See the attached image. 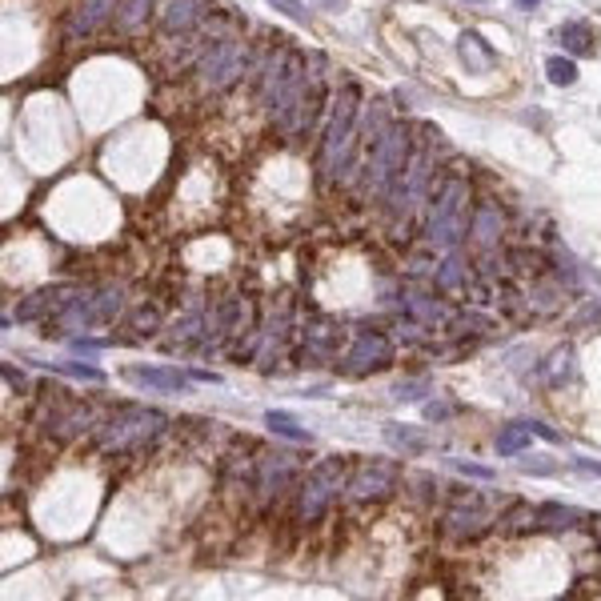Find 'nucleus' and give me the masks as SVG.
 <instances>
[{
    "instance_id": "obj_37",
    "label": "nucleus",
    "mask_w": 601,
    "mask_h": 601,
    "mask_svg": "<svg viewBox=\"0 0 601 601\" xmlns=\"http://www.w3.org/2000/svg\"><path fill=\"white\" fill-rule=\"evenodd\" d=\"M457 469L466 477H481V481H493V469H485V466H469V461H457Z\"/></svg>"
},
{
    "instance_id": "obj_35",
    "label": "nucleus",
    "mask_w": 601,
    "mask_h": 601,
    "mask_svg": "<svg viewBox=\"0 0 601 601\" xmlns=\"http://www.w3.org/2000/svg\"><path fill=\"white\" fill-rule=\"evenodd\" d=\"M453 414H457V409L445 405V401H429V405H425V417L429 421H445V417H453Z\"/></svg>"
},
{
    "instance_id": "obj_20",
    "label": "nucleus",
    "mask_w": 601,
    "mask_h": 601,
    "mask_svg": "<svg viewBox=\"0 0 601 601\" xmlns=\"http://www.w3.org/2000/svg\"><path fill=\"white\" fill-rule=\"evenodd\" d=\"M529 437H534L529 421H510V425H501V433H497V453H501V457H513V453L529 449Z\"/></svg>"
},
{
    "instance_id": "obj_43",
    "label": "nucleus",
    "mask_w": 601,
    "mask_h": 601,
    "mask_svg": "<svg viewBox=\"0 0 601 601\" xmlns=\"http://www.w3.org/2000/svg\"><path fill=\"white\" fill-rule=\"evenodd\" d=\"M466 4H489V0H466Z\"/></svg>"
},
{
    "instance_id": "obj_18",
    "label": "nucleus",
    "mask_w": 601,
    "mask_h": 601,
    "mask_svg": "<svg viewBox=\"0 0 601 601\" xmlns=\"http://www.w3.org/2000/svg\"><path fill=\"white\" fill-rule=\"evenodd\" d=\"M570 377H573V345H557L553 353L541 361V381L557 389V385H565Z\"/></svg>"
},
{
    "instance_id": "obj_36",
    "label": "nucleus",
    "mask_w": 601,
    "mask_h": 601,
    "mask_svg": "<svg viewBox=\"0 0 601 601\" xmlns=\"http://www.w3.org/2000/svg\"><path fill=\"white\" fill-rule=\"evenodd\" d=\"M578 325H601V300H589L578 313Z\"/></svg>"
},
{
    "instance_id": "obj_34",
    "label": "nucleus",
    "mask_w": 601,
    "mask_h": 601,
    "mask_svg": "<svg viewBox=\"0 0 601 601\" xmlns=\"http://www.w3.org/2000/svg\"><path fill=\"white\" fill-rule=\"evenodd\" d=\"M269 4L277 8V13H285L289 21H305V16H309V8L300 4V0H269Z\"/></svg>"
},
{
    "instance_id": "obj_21",
    "label": "nucleus",
    "mask_w": 601,
    "mask_h": 601,
    "mask_svg": "<svg viewBox=\"0 0 601 601\" xmlns=\"http://www.w3.org/2000/svg\"><path fill=\"white\" fill-rule=\"evenodd\" d=\"M201 21V0H173L165 13V32H185Z\"/></svg>"
},
{
    "instance_id": "obj_1",
    "label": "nucleus",
    "mask_w": 601,
    "mask_h": 601,
    "mask_svg": "<svg viewBox=\"0 0 601 601\" xmlns=\"http://www.w3.org/2000/svg\"><path fill=\"white\" fill-rule=\"evenodd\" d=\"M357 109H361V89L345 84L333 100L329 113V128L321 136V152H317V165H321L325 180H341L349 169V152H353V128H357Z\"/></svg>"
},
{
    "instance_id": "obj_24",
    "label": "nucleus",
    "mask_w": 601,
    "mask_h": 601,
    "mask_svg": "<svg viewBox=\"0 0 601 601\" xmlns=\"http://www.w3.org/2000/svg\"><path fill=\"white\" fill-rule=\"evenodd\" d=\"M120 305H125V293H120V289H100V293H92V321L109 325L120 313Z\"/></svg>"
},
{
    "instance_id": "obj_8",
    "label": "nucleus",
    "mask_w": 601,
    "mask_h": 601,
    "mask_svg": "<svg viewBox=\"0 0 601 601\" xmlns=\"http://www.w3.org/2000/svg\"><path fill=\"white\" fill-rule=\"evenodd\" d=\"M397 461H365V466L357 469L353 477H349V497L353 501H381V497H389L393 489H397Z\"/></svg>"
},
{
    "instance_id": "obj_5",
    "label": "nucleus",
    "mask_w": 601,
    "mask_h": 601,
    "mask_svg": "<svg viewBox=\"0 0 601 601\" xmlns=\"http://www.w3.org/2000/svg\"><path fill=\"white\" fill-rule=\"evenodd\" d=\"M345 485L349 481H345V461L341 457H325L317 469H309L305 481L297 485V521H305V526L317 521Z\"/></svg>"
},
{
    "instance_id": "obj_3",
    "label": "nucleus",
    "mask_w": 601,
    "mask_h": 601,
    "mask_svg": "<svg viewBox=\"0 0 601 601\" xmlns=\"http://www.w3.org/2000/svg\"><path fill=\"white\" fill-rule=\"evenodd\" d=\"M466 205H469V188L461 177L441 180L433 205H429V221H425V240L437 248H453L466 237Z\"/></svg>"
},
{
    "instance_id": "obj_41",
    "label": "nucleus",
    "mask_w": 601,
    "mask_h": 601,
    "mask_svg": "<svg viewBox=\"0 0 601 601\" xmlns=\"http://www.w3.org/2000/svg\"><path fill=\"white\" fill-rule=\"evenodd\" d=\"M4 377H8V385H16V389H24V377H21V373H13V369H4Z\"/></svg>"
},
{
    "instance_id": "obj_23",
    "label": "nucleus",
    "mask_w": 601,
    "mask_h": 601,
    "mask_svg": "<svg viewBox=\"0 0 601 601\" xmlns=\"http://www.w3.org/2000/svg\"><path fill=\"white\" fill-rule=\"evenodd\" d=\"M405 309L417 317V321H425V325H441L445 317H449V309H445L441 300L421 297V293H409V297H405Z\"/></svg>"
},
{
    "instance_id": "obj_29",
    "label": "nucleus",
    "mask_w": 601,
    "mask_h": 601,
    "mask_svg": "<svg viewBox=\"0 0 601 601\" xmlns=\"http://www.w3.org/2000/svg\"><path fill=\"white\" fill-rule=\"evenodd\" d=\"M152 4H157V0H128L125 13H120V29H128V32L141 29V24L152 16Z\"/></svg>"
},
{
    "instance_id": "obj_22",
    "label": "nucleus",
    "mask_w": 601,
    "mask_h": 601,
    "mask_svg": "<svg viewBox=\"0 0 601 601\" xmlns=\"http://www.w3.org/2000/svg\"><path fill=\"white\" fill-rule=\"evenodd\" d=\"M265 425H269L277 437H289V441H300V445L313 441V437H309V429L297 425V417L285 414V409H269V414H265Z\"/></svg>"
},
{
    "instance_id": "obj_30",
    "label": "nucleus",
    "mask_w": 601,
    "mask_h": 601,
    "mask_svg": "<svg viewBox=\"0 0 601 601\" xmlns=\"http://www.w3.org/2000/svg\"><path fill=\"white\" fill-rule=\"evenodd\" d=\"M425 393H433V381H429V377H409V381L393 385V397L397 401H421Z\"/></svg>"
},
{
    "instance_id": "obj_15",
    "label": "nucleus",
    "mask_w": 601,
    "mask_h": 601,
    "mask_svg": "<svg viewBox=\"0 0 601 601\" xmlns=\"http://www.w3.org/2000/svg\"><path fill=\"white\" fill-rule=\"evenodd\" d=\"M217 329H221V337H237V333L253 329V305H248V297H233L221 305Z\"/></svg>"
},
{
    "instance_id": "obj_33",
    "label": "nucleus",
    "mask_w": 601,
    "mask_h": 601,
    "mask_svg": "<svg viewBox=\"0 0 601 601\" xmlns=\"http://www.w3.org/2000/svg\"><path fill=\"white\" fill-rule=\"evenodd\" d=\"M53 369H60V373H68V377H81V381H105V373L92 365H53Z\"/></svg>"
},
{
    "instance_id": "obj_25",
    "label": "nucleus",
    "mask_w": 601,
    "mask_h": 601,
    "mask_svg": "<svg viewBox=\"0 0 601 601\" xmlns=\"http://www.w3.org/2000/svg\"><path fill=\"white\" fill-rule=\"evenodd\" d=\"M48 425L57 433H76V429H89L92 425V409L89 405H73L68 414H48Z\"/></svg>"
},
{
    "instance_id": "obj_4",
    "label": "nucleus",
    "mask_w": 601,
    "mask_h": 601,
    "mask_svg": "<svg viewBox=\"0 0 601 601\" xmlns=\"http://www.w3.org/2000/svg\"><path fill=\"white\" fill-rule=\"evenodd\" d=\"M409 152H414V136H409L405 125H389L373 144V161H369V193L385 196L397 177L405 173Z\"/></svg>"
},
{
    "instance_id": "obj_6",
    "label": "nucleus",
    "mask_w": 601,
    "mask_h": 601,
    "mask_svg": "<svg viewBox=\"0 0 601 601\" xmlns=\"http://www.w3.org/2000/svg\"><path fill=\"white\" fill-rule=\"evenodd\" d=\"M196 73H201V84H205L209 92L229 89V84H233L237 76L245 73V48H240L237 40H217V45H213L209 53L201 57Z\"/></svg>"
},
{
    "instance_id": "obj_11",
    "label": "nucleus",
    "mask_w": 601,
    "mask_h": 601,
    "mask_svg": "<svg viewBox=\"0 0 601 601\" xmlns=\"http://www.w3.org/2000/svg\"><path fill=\"white\" fill-rule=\"evenodd\" d=\"M120 0H76L73 16H68V37H89V32H97L100 24L113 16V8Z\"/></svg>"
},
{
    "instance_id": "obj_17",
    "label": "nucleus",
    "mask_w": 601,
    "mask_h": 601,
    "mask_svg": "<svg viewBox=\"0 0 601 601\" xmlns=\"http://www.w3.org/2000/svg\"><path fill=\"white\" fill-rule=\"evenodd\" d=\"M385 441H389L393 449L417 457V453H425L429 445H433V437H429L425 429H417V425H385Z\"/></svg>"
},
{
    "instance_id": "obj_26",
    "label": "nucleus",
    "mask_w": 601,
    "mask_h": 601,
    "mask_svg": "<svg viewBox=\"0 0 601 601\" xmlns=\"http://www.w3.org/2000/svg\"><path fill=\"white\" fill-rule=\"evenodd\" d=\"M333 345H337V329H333V325H313V329L305 333V353L309 357H329Z\"/></svg>"
},
{
    "instance_id": "obj_19",
    "label": "nucleus",
    "mask_w": 601,
    "mask_h": 601,
    "mask_svg": "<svg viewBox=\"0 0 601 601\" xmlns=\"http://www.w3.org/2000/svg\"><path fill=\"white\" fill-rule=\"evenodd\" d=\"M534 518H537V526H545V529H573L581 521V513L573 510V505H562V501H541L534 510Z\"/></svg>"
},
{
    "instance_id": "obj_42",
    "label": "nucleus",
    "mask_w": 601,
    "mask_h": 601,
    "mask_svg": "<svg viewBox=\"0 0 601 601\" xmlns=\"http://www.w3.org/2000/svg\"><path fill=\"white\" fill-rule=\"evenodd\" d=\"M513 4H518V8H526V13H529V8H537V4H545V0H513Z\"/></svg>"
},
{
    "instance_id": "obj_12",
    "label": "nucleus",
    "mask_w": 601,
    "mask_h": 601,
    "mask_svg": "<svg viewBox=\"0 0 601 601\" xmlns=\"http://www.w3.org/2000/svg\"><path fill=\"white\" fill-rule=\"evenodd\" d=\"M501 229H505L501 209H497V205H477L474 225H469V233H474V245H477V248H493L497 240H501Z\"/></svg>"
},
{
    "instance_id": "obj_10",
    "label": "nucleus",
    "mask_w": 601,
    "mask_h": 601,
    "mask_svg": "<svg viewBox=\"0 0 601 601\" xmlns=\"http://www.w3.org/2000/svg\"><path fill=\"white\" fill-rule=\"evenodd\" d=\"M128 381L141 385V389H152V393H185L193 385V373H180V369H128Z\"/></svg>"
},
{
    "instance_id": "obj_7",
    "label": "nucleus",
    "mask_w": 601,
    "mask_h": 601,
    "mask_svg": "<svg viewBox=\"0 0 601 601\" xmlns=\"http://www.w3.org/2000/svg\"><path fill=\"white\" fill-rule=\"evenodd\" d=\"M389 361H393V341L385 337L381 329H361L353 337V345H349V353H345V369L353 377H365V373L385 369Z\"/></svg>"
},
{
    "instance_id": "obj_32",
    "label": "nucleus",
    "mask_w": 601,
    "mask_h": 601,
    "mask_svg": "<svg viewBox=\"0 0 601 601\" xmlns=\"http://www.w3.org/2000/svg\"><path fill=\"white\" fill-rule=\"evenodd\" d=\"M157 325H161L157 305H144V309H136V313H133V329H136V337H149V333H157Z\"/></svg>"
},
{
    "instance_id": "obj_28",
    "label": "nucleus",
    "mask_w": 601,
    "mask_h": 601,
    "mask_svg": "<svg viewBox=\"0 0 601 601\" xmlns=\"http://www.w3.org/2000/svg\"><path fill=\"white\" fill-rule=\"evenodd\" d=\"M545 73H549V84H562V89H570V84L578 81V65H573L570 57H549Z\"/></svg>"
},
{
    "instance_id": "obj_38",
    "label": "nucleus",
    "mask_w": 601,
    "mask_h": 601,
    "mask_svg": "<svg viewBox=\"0 0 601 601\" xmlns=\"http://www.w3.org/2000/svg\"><path fill=\"white\" fill-rule=\"evenodd\" d=\"M521 469H526V474H541V477L553 474V466H549V461H537V457H526V461H521Z\"/></svg>"
},
{
    "instance_id": "obj_39",
    "label": "nucleus",
    "mask_w": 601,
    "mask_h": 601,
    "mask_svg": "<svg viewBox=\"0 0 601 601\" xmlns=\"http://www.w3.org/2000/svg\"><path fill=\"white\" fill-rule=\"evenodd\" d=\"M573 469H578V474H586V477H601V466H597V461H586V457L573 461Z\"/></svg>"
},
{
    "instance_id": "obj_31",
    "label": "nucleus",
    "mask_w": 601,
    "mask_h": 601,
    "mask_svg": "<svg viewBox=\"0 0 601 601\" xmlns=\"http://www.w3.org/2000/svg\"><path fill=\"white\" fill-rule=\"evenodd\" d=\"M469 281V273H466V265L457 261V257H449V261L441 265V273H437V285L441 289H461Z\"/></svg>"
},
{
    "instance_id": "obj_27",
    "label": "nucleus",
    "mask_w": 601,
    "mask_h": 601,
    "mask_svg": "<svg viewBox=\"0 0 601 601\" xmlns=\"http://www.w3.org/2000/svg\"><path fill=\"white\" fill-rule=\"evenodd\" d=\"M481 526H485V513H481V505H469V510H453V513H449V529H453L457 537H461V534L474 537Z\"/></svg>"
},
{
    "instance_id": "obj_2",
    "label": "nucleus",
    "mask_w": 601,
    "mask_h": 601,
    "mask_svg": "<svg viewBox=\"0 0 601 601\" xmlns=\"http://www.w3.org/2000/svg\"><path fill=\"white\" fill-rule=\"evenodd\" d=\"M169 425V417L161 409H144V405H120L109 421H100L97 429V449L100 453H128L149 445L152 437H161Z\"/></svg>"
},
{
    "instance_id": "obj_40",
    "label": "nucleus",
    "mask_w": 601,
    "mask_h": 601,
    "mask_svg": "<svg viewBox=\"0 0 601 601\" xmlns=\"http://www.w3.org/2000/svg\"><path fill=\"white\" fill-rule=\"evenodd\" d=\"M529 429H534L537 437H545V441H562V433H557V429H549V425H541V421H529Z\"/></svg>"
},
{
    "instance_id": "obj_14",
    "label": "nucleus",
    "mask_w": 601,
    "mask_h": 601,
    "mask_svg": "<svg viewBox=\"0 0 601 601\" xmlns=\"http://www.w3.org/2000/svg\"><path fill=\"white\" fill-rule=\"evenodd\" d=\"M457 53H461V60H466L469 73H489V68L497 65V53L489 48V40L481 37V32H461Z\"/></svg>"
},
{
    "instance_id": "obj_44",
    "label": "nucleus",
    "mask_w": 601,
    "mask_h": 601,
    "mask_svg": "<svg viewBox=\"0 0 601 601\" xmlns=\"http://www.w3.org/2000/svg\"><path fill=\"white\" fill-rule=\"evenodd\" d=\"M597 545H601V537H597Z\"/></svg>"
},
{
    "instance_id": "obj_13",
    "label": "nucleus",
    "mask_w": 601,
    "mask_h": 601,
    "mask_svg": "<svg viewBox=\"0 0 601 601\" xmlns=\"http://www.w3.org/2000/svg\"><path fill=\"white\" fill-rule=\"evenodd\" d=\"M68 300H73L68 289H40V293H32L16 309V317H21V321H40V317H48V313H65Z\"/></svg>"
},
{
    "instance_id": "obj_16",
    "label": "nucleus",
    "mask_w": 601,
    "mask_h": 601,
    "mask_svg": "<svg viewBox=\"0 0 601 601\" xmlns=\"http://www.w3.org/2000/svg\"><path fill=\"white\" fill-rule=\"evenodd\" d=\"M553 40L565 48V53H573V57L594 53V29H589L586 21H565V24H557Z\"/></svg>"
},
{
    "instance_id": "obj_9",
    "label": "nucleus",
    "mask_w": 601,
    "mask_h": 601,
    "mask_svg": "<svg viewBox=\"0 0 601 601\" xmlns=\"http://www.w3.org/2000/svg\"><path fill=\"white\" fill-rule=\"evenodd\" d=\"M297 477V457L293 453H265L257 461V489H261V501L277 497L281 489H289Z\"/></svg>"
}]
</instances>
